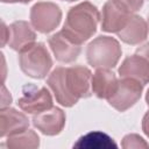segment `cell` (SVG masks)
Segmentation results:
<instances>
[{"instance_id": "19", "label": "cell", "mask_w": 149, "mask_h": 149, "mask_svg": "<svg viewBox=\"0 0 149 149\" xmlns=\"http://www.w3.org/2000/svg\"><path fill=\"white\" fill-rule=\"evenodd\" d=\"M116 1H119L120 3H122L132 13L139 10L143 6V0H116Z\"/></svg>"}, {"instance_id": "4", "label": "cell", "mask_w": 149, "mask_h": 149, "mask_svg": "<svg viewBox=\"0 0 149 149\" xmlns=\"http://www.w3.org/2000/svg\"><path fill=\"white\" fill-rule=\"evenodd\" d=\"M19 64L26 76L43 79L52 66V59L47 47L42 42H35L31 47L20 52Z\"/></svg>"}, {"instance_id": "11", "label": "cell", "mask_w": 149, "mask_h": 149, "mask_svg": "<svg viewBox=\"0 0 149 149\" xmlns=\"http://www.w3.org/2000/svg\"><path fill=\"white\" fill-rule=\"evenodd\" d=\"M36 34L27 21H15L8 27V45L21 52L35 43Z\"/></svg>"}, {"instance_id": "7", "label": "cell", "mask_w": 149, "mask_h": 149, "mask_svg": "<svg viewBox=\"0 0 149 149\" xmlns=\"http://www.w3.org/2000/svg\"><path fill=\"white\" fill-rule=\"evenodd\" d=\"M19 107L29 114H37L52 107V98L45 87L26 84L22 87V97L17 100Z\"/></svg>"}, {"instance_id": "3", "label": "cell", "mask_w": 149, "mask_h": 149, "mask_svg": "<svg viewBox=\"0 0 149 149\" xmlns=\"http://www.w3.org/2000/svg\"><path fill=\"white\" fill-rule=\"evenodd\" d=\"M121 54L120 43L111 36L95 37L86 49L87 62L95 69H113L118 64Z\"/></svg>"}, {"instance_id": "15", "label": "cell", "mask_w": 149, "mask_h": 149, "mask_svg": "<svg viewBox=\"0 0 149 149\" xmlns=\"http://www.w3.org/2000/svg\"><path fill=\"white\" fill-rule=\"evenodd\" d=\"M118 79L109 69H97L92 76V93L99 99H108L115 92Z\"/></svg>"}, {"instance_id": "6", "label": "cell", "mask_w": 149, "mask_h": 149, "mask_svg": "<svg viewBox=\"0 0 149 149\" xmlns=\"http://www.w3.org/2000/svg\"><path fill=\"white\" fill-rule=\"evenodd\" d=\"M62 19L59 6L54 2L42 1L35 3L30 8L31 26L42 34H48L58 27Z\"/></svg>"}, {"instance_id": "13", "label": "cell", "mask_w": 149, "mask_h": 149, "mask_svg": "<svg viewBox=\"0 0 149 149\" xmlns=\"http://www.w3.org/2000/svg\"><path fill=\"white\" fill-rule=\"evenodd\" d=\"M121 77H129L139 80L143 86L149 83V62L141 55L134 54L125 58L119 68Z\"/></svg>"}, {"instance_id": "9", "label": "cell", "mask_w": 149, "mask_h": 149, "mask_svg": "<svg viewBox=\"0 0 149 149\" xmlns=\"http://www.w3.org/2000/svg\"><path fill=\"white\" fill-rule=\"evenodd\" d=\"M48 43L55 55V58L62 63H71L76 61L81 50V44L74 42L63 30L50 36Z\"/></svg>"}, {"instance_id": "22", "label": "cell", "mask_w": 149, "mask_h": 149, "mask_svg": "<svg viewBox=\"0 0 149 149\" xmlns=\"http://www.w3.org/2000/svg\"><path fill=\"white\" fill-rule=\"evenodd\" d=\"M5 3H15V2H20V3H28L31 0H1Z\"/></svg>"}, {"instance_id": "24", "label": "cell", "mask_w": 149, "mask_h": 149, "mask_svg": "<svg viewBox=\"0 0 149 149\" xmlns=\"http://www.w3.org/2000/svg\"><path fill=\"white\" fill-rule=\"evenodd\" d=\"M148 28H149V13H148Z\"/></svg>"}, {"instance_id": "10", "label": "cell", "mask_w": 149, "mask_h": 149, "mask_svg": "<svg viewBox=\"0 0 149 149\" xmlns=\"http://www.w3.org/2000/svg\"><path fill=\"white\" fill-rule=\"evenodd\" d=\"M33 125L44 135L59 134L65 126V113L58 107H51L33 116Z\"/></svg>"}, {"instance_id": "18", "label": "cell", "mask_w": 149, "mask_h": 149, "mask_svg": "<svg viewBox=\"0 0 149 149\" xmlns=\"http://www.w3.org/2000/svg\"><path fill=\"white\" fill-rule=\"evenodd\" d=\"M122 148L125 149H141V148H149V144L137 134H128L122 139L121 142Z\"/></svg>"}, {"instance_id": "14", "label": "cell", "mask_w": 149, "mask_h": 149, "mask_svg": "<svg viewBox=\"0 0 149 149\" xmlns=\"http://www.w3.org/2000/svg\"><path fill=\"white\" fill-rule=\"evenodd\" d=\"M148 29L149 28L147 22L141 16L132 14L125 28L119 33H116V35L122 42L130 45H135V44H140L147 38Z\"/></svg>"}, {"instance_id": "23", "label": "cell", "mask_w": 149, "mask_h": 149, "mask_svg": "<svg viewBox=\"0 0 149 149\" xmlns=\"http://www.w3.org/2000/svg\"><path fill=\"white\" fill-rule=\"evenodd\" d=\"M146 101H147V105L149 106V88L147 91V94H146Z\"/></svg>"}, {"instance_id": "16", "label": "cell", "mask_w": 149, "mask_h": 149, "mask_svg": "<svg viewBox=\"0 0 149 149\" xmlns=\"http://www.w3.org/2000/svg\"><path fill=\"white\" fill-rule=\"evenodd\" d=\"M118 146L111 136L102 132H91L81 137L73 144V148L80 149H115Z\"/></svg>"}, {"instance_id": "2", "label": "cell", "mask_w": 149, "mask_h": 149, "mask_svg": "<svg viewBox=\"0 0 149 149\" xmlns=\"http://www.w3.org/2000/svg\"><path fill=\"white\" fill-rule=\"evenodd\" d=\"M99 19L98 8L90 1H84L70 8L62 30L74 42L81 44L97 31Z\"/></svg>"}, {"instance_id": "17", "label": "cell", "mask_w": 149, "mask_h": 149, "mask_svg": "<svg viewBox=\"0 0 149 149\" xmlns=\"http://www.w3.org/2000/svg\"><path fill=\"white\" fill-rule=\"evenodd\" d=\"M5 146L7 148H38L40 146V137L38 135L31 130V129H26L21 133L9 135L8 139L6 140Z\"/></svg>"}, {"instance_id": "20", "label": "cell", "mask_w": 149, "mask_h": 149, "mask_svg": "<svg viewBox=\"0 0 149 149\" xmlns=\"http://www.w3.org/2000/svg\"><path fill=\"white\" fill-rule=\"evenodd\" d=\"M136 54L143 56L148 62H149V42H147L146 44H143L142 47L136 49Z\"/></svg>"}, {"instance_id": "21", "label": "cell", "mask_w": 149, "mask_h": 149, "mask_svg": "<svg viewBox=\"0 0 149 149\" xmlns=\"http://www.w3.org/2000/svg\"><path fill=\"white\" fill-rule=\"evenodd\" d=\"M142 130L149 137V111L144 114V116L142 119Z\"/></svg>"}, {"instance_id": "5", "label": "cell", "mask_w": 149, "mask_h": 149, "mask_svg": "<svg viewBox=\"0 0 149 149\" xmlns=\"http://www.w3.org/2000/svg\"><path fill=\"white\" fill-rule=\"evenodd\" d=\"M143 85L133 78L122 77L118 80V86L115 92L109 97L108 104L119 112H125L132 106H134L141 98Z\"/></svg>"}, {"instance_id": "8", "label": "cell", "mask_w": 149, "mask_h": 149, "mask_svg": "<svg viewBox=\"0 0 149 149\" xmlns=\"http://www.w3.org/2000/svg\"><path fill=\"white\" fill-rule=\"evenodd\" d=\"M132 16V12L116 0H108L102 7L101 30L106 33H119L125 28Z\"/></svg>"}, {"instance_id": "25", "label": "cell", "mask_w": 149, "mask_h": 149, "mask_svg": "<svg viewBox=\"0 0 149 149\" xmlns=\"http://www.w3.org/2000/svg\"><path fill=\"white\" fill-rule=\"evenodd\" d=\"M63 1H69V2H71V1H76V0H63Z\"/></svg>"}, {"instance_id": "12", "label": "cell", "mask_w": 149, "mask_h": 149, "mask_svg": "<svg viewBox=\"0 0 149 149\" xmlns=\"http://www.w3.org/2000/svg\"><path fill=\"white\" fill-rule=\"evenodd\" d=\"M29 127V120L26 114L15 108L5 107L0 111V136L6 137L21 133Z\"/></svg>"}, {"instance_id": "1", "label": "cell", "mask_w": 149, "mask_h": 149, "mask_svg": "<svg viewBox=\"0 0 149 149\" xmlns=\"http://www.w3.org/2000/svg\"><path fill=\"white\" fill-rule=\"evenodd\" d=\"M56 100L64 107H72L80 98L92 94V73L83 65L56 68L47 79Z\"/></svg>"}]
</instances>
